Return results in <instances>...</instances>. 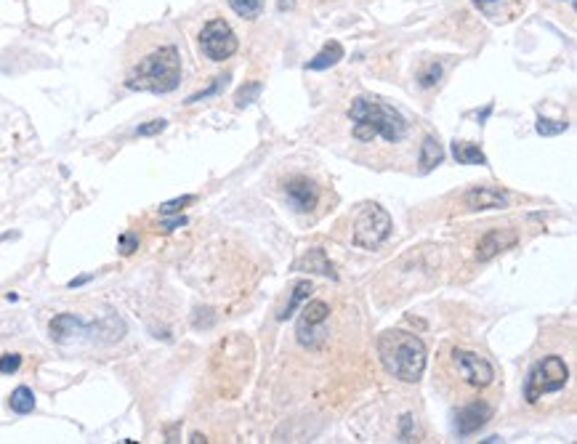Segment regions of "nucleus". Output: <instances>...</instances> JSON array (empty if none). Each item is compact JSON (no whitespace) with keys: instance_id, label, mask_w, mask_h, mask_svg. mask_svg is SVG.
<instances>
[{"instance_id":"obj_20","label":"nucleus","mask_w":577,"mask_h":444,"mask_svg":"<svg viewBox=\"0 0 577 444\" xmlns=\"http://www.w3.org/2000/svg\"><path fill=\"white\" fill-rule=\"evenodd\" d=\"M229 6H232V11L237 14V17L248 19V21H253V19L261 17V11H264V0H226Z\"/></svg>"},{"instance_id":"obj_13","label":"nucleus","mask_w":577,"mask_h":444,"mask_svg":"<svg viewBox=\"0 0 577 444\" xmlns=\"http://www.w3.org/2000/svg\"><path fill=\"white\" fill-rule=\"evenodd\" d=\"M463 205L468 210H490V207H509V194L497 187H476L463 194Z\"/></svg>"},{"instance_id":"obj_7","label":"nucleus","mask_w":577,"mask_h":444,"mask_svg":"<svg viewBox=\"0 0 577 444\" xmlns=\"http://www.w3.org/2000/svg\"><path fill=\"white\" fill-rule=\"evenodd\" d=\"M237 48H239V40L237 35H235V30L229 27L226 19L221 17L210 19L203 30H200V51L210 62H226V59H232L237 53Z\"/></svg>"},{"instance_id":"obj_9","label":"nucleus","mask_w":577,"mask_h":444,"mask_svg":"<svg viewBox=\"0 0 577 444\" xmlns=\"http://www.w3.org/2000/svg\"><path fill=\"white\" fill-rule=\"evenodd\" d=\"M285 194H288L290 205L301 213H309L314 210V205L320 203V187L314 181H309L304 176H295L285 184Z\"/></svg>"},{"instance_id":"obj_8","label":"nucleus","mask_w":577,"mask_h":444,"mask_svg":"<svg viewBox=\"0 0 577 444\" xmlns=\"http://www.w3.org/2000/svg\"><path fill=\"white\" fill-rule=\"evenodd\" d=\"M93 330H107V325H85L80 317L75 314H56L48 325V333L56 343L75 341L80 333H93Z\"/></svg>"},{"instance_id":"obj_17","label":"nucleus","mask_w":577,"mask_h":444,"mask_svg":"<svg viewBox=\"0 0 577 444\" xmlns=\"http://www.w3.org/2000/svg\"><path fill=\"white\" fill-rule=\"evenodd\" d=\"M311 290H314V288H311V282H309V279H301V282H295V288H293V293H290L288 306H285L282 311H280V314H277V320H280V322L290 320V317L295 314V308L301 306L306 298L311 295Z\"/></svg>"},{"instance_id":"obj_19","label":"nucleus","mask_w":577,"mask_h":444,"mask_svg":"<svg viewBox=\"0 0 577 444\" xmlns=\"http://www.w3.org/2000/svg\"><path fill=\"white\" fill-rule=\"evenodd\" d=\"M8 407L17 412V415H27V412H33L35 410L33 389H27V386H19V389H14V394L8 396Z\"/></svg>"},{"instance_id":"obj_15","label":"nucleus","mask_w":577,"mask_h":444,"mask_svg":"<svg viewBox=\"0 0 577 444\" xmlns=\"http://www.w3.org/2000/svg\"><path fill=\"white\" fill-rule=\"evenodd\" d=\"M343 56H346L343 46H340L338 40H330V43H324L322 46V51L306 64V69H311V72H324V69L336 67Z\"/></svg>"},{"instance_id":"obj_12","label":"nucleus","mask_w":577,"mask_h":444,"mask_svg":"<svg viewBox=\"0 0 577 444\" xmlns=\"http://www.w3.org/2000/svg\"><path fill=\"white\" fill-rule=\"evenodd\" d=\"M493 418V407L487 402H471L458 412V434L460 436H471L479 428H484Z\"/></svg>"},{"instance_id":"obj_28","label":"nucleus","mask_w":577,"mask_h":444,"mask_svg":"<svg viewBox=\"0 0 577 444\" xmlns=\"http://www.w3.org/2000/svg\"><path fill=\"white\" fill-rule=\"evenodd\" d=\"M138 245V239L134 237V234H122V239H120V253L122 256H128V253H134Z\"/></svg>"},{"instance_id":"obj_6","label":"nucleus","mask_w":577,"mask_h":444,"mask_svg":"<svg viewBox=\"0 0 577 444\" xmlns=\"http://www.w3.org/2000/svg\"><path fill=\"white\" fill-rule=\"evenodd\" d=\"M391 229H394V223H391V216L383 210L381 205H365L362 207V213L357 216V221H354V245L357 248H365V250H373V248H378L381 242H386L391 234Z\"/></svg>"},{"instance_id":"obj_11","label":"nucleus","mask_w":577,"mask_h":444,"mask_svg":"<svg viewBox=\"0 0 577 444\" xmlns=\"http://www.w3.org/2000/svg\"><path fill=\"white\" fill-rule=\"evenodd\" d=\"M516 232L513 229H493V232H487L484 237L479 239V248H476V261H490V258H495L497 253H503V250H509V248H513L516 245Z\"/></svg>"},{"instance_id":"obj_33","label":"nucleus","mask_w":577,"mask_h":444,"mask_svg":"<svg viewBox=\"0 0 577 444\" xmlns=\"http://www.w3.org/2000/svg\"><path fill=\"white\" fill-rule=\"evenodd\" d=\"M569 3H572V0H569Z\"/></svg>"},{"instance_id":"obj_27","label":"nucleus","mask_w":577,"mask_h":444,"mask_svg":"<svg viewBox=\"0 0 577 444\" xmlns=\"http://www.w3.org/2000/svg\"><path fill=\"white\" fill-rule=\"evenodd\" d=\"M168 128V120H152V122H144V125H138V136H157V133H163Z\"/></svg>"},{"instance_id":"obj_10","label":"nucleus","mask_w":577,"mask_h":444,"mask_svg":"<svg viewBox=\"0 0 577 444\" xmlns=\"http://www.w3.org/2000/svg\"><path fill=\"white\" fill-rule=\"evenodd\" d=\"M330 317V306L324 304V301H311V304H306L304 306V314H301V320H298V341L304 343V346H314V330L322 325L324 320Z\"/></svg>"},{"instance_id":"obj_21","label":"nucleus","mask_w":577,"mask_h":444,"mask_svg":"<svg viewBox=\"0 0 577 444\" xmlns=\"http://www.w3.org/2000/svg\"><path fill=\"white\" fill-rule=\"evenodd\" d=\"M439 80H441V64H437V62H428V64L418 72V83H421V88L437 86Z\"/></svg>"},{"instance_id":"obj_23","label":"nucleus","mask_w":577,"mask_h":444,"mask_svg":"<svg viewBox=\"0 0 577 444\" xmlns=\"http://www.w3.org/2000/svg\"><path fill=\"white\" fill-rule=\"evenodd\" d=\"M567 128H569L567 120H548V118L538 120V133H540V136H559V133H564Z\"/></svg>"},{"instance_id":"obj_3","label":"nucleus","mask_w":577,"mask_h":444,"mask_svg":"<svg viewBox=\"0 0 577 444\" xmlns=\"http://www.w3.org/2000/svg\"><path fill=\"white\" fill-rule=\"evenodd\" d=\"M178 83H181V56L176 46L154 48L125 77V88L149 91V93H170L178 88Z\"/></svg>"},{"instance_id":"obj_31","label":"nucleus","mask_w":577,"mask_h":444,"mask_svg":"<svg viewBox=\"0 0 577 444\" xmlns=\"http://www.w3.org/2000/svg\"><path fill=\"white\" fill-rule=\"evenodd\" d=\"M88 279H91L88 274H85V277H77V279H72V282H69V288H80V285H85Z\"/></svg>"},{"instance_id":"obj_2","label":"nucleus","mask_w":577,"mask_h":444,"mask_svg":"<svg viewBox=\"0 0 577 444\" xmlns=\"http://www.w3.org/2000/svg\"><path fill=\"white\" fill-rule=\"evenodd\" d=\"M378 354L391 376L405 380V383L421 380L425 370V359H428L423 341L405 330H386L378 338Z\"/></svg>"},{"instance_id":"obj_24","label":"nucleus","mask_w":577,"mask_h":444,"mask_svg":"<svg viewBox=\"0 0 577 444\" xmlns=\"http://www.w3.org/2000/svg\"><path fill=\"white\" fill-rule=\"evenodd\" d=\"M226 83H229V75H221V77H216V83H213V86H208L205 91H200V93H192V96L187 99V104L203 102V99H208V96H216V93H221V91L226 88Z\"/></svg>"},{"instance_id":"obj_25","label":"nucleus","mask_w":577,"mask_h":444,"mask_svg":"<svg viewBox=\"0 0 577 444\" xmlns=\"http://www.w3.org/2000/svg\"><path fill=\"white\" fill-rule=\"evenodd\" d=\"M189 203H194V194H184V197H176L170 203H163L160 205V216H170V213H181Z\"/></svg>"},{"instance_id":"obj_18","label":"nucleus","mask_w":577,"mask_h":444,"mask_svg":"<svg viewBox=\"0 0 577 444\" xmlns=\"http://www.w3.org/2000/svg\"><path fill=\"white\" fill-rule=\"evenodd\" d=\"M441 160H444L441 144L434 136H425L423 144H421V168H423V171H431V168L439 165Z\"/></svg>"},{"instance_id":"obj_32","label":"nucleus","mask_w":577,"mask_h":444,"mask_svg":"<svg viewBox=\"0 0 577 444\" xmlns=\"http://www.w3.org/2000/svg\"><path fill=\"white\" fill-rule=\"evenodd\" d=\"M277 8H280V11H288V8H293V0H280Z\"/></svg>"},{"instance_id":"obj_14","label":"nucleus","mask_w":577,"mask_h":444,"mask_svg":"<svg viewBox=\"0 0 577 444\" xmlns=\"http://www.w3.org/2000/svg\"><path fill=\"white\" fill-rule=\"evenodd\" d=\"M295 272L324 274V277H330V279H336V277H338V274H336V269H333V263H330V258H327V253H324L322 248H311L306 256L298 258V261H295Z\"/></svg>"},{"instance_id":"obj_5","label":"nucleus","mask_w":577,"mask_h":444,"mask_svg":"<svg viewBox=\"0 0 577 444\" xmlns=\"http://www.w3.org/2000/svg\"><path fill=\"white\" fill-rule=\"evenodd\" d=\"M567 380H569V367H567V362L561 357H556V354L543 357L540 362L532 364V370H529V376H526L524 399L529 405H535V402L543 399L545 394L561 391V389L567 386Z\"/></svg>"},{"instance_id":"obj_4","label":"nucleus","mask_w":577,"mask_h":444,"mask_svg":"<svg viewBox=\"0 0 577 444\" xmlns=\"http://www.w3.org/2000/svg\"><path fill=\"white\" fill-rule=\"evenodd\" d=\"M444 373L450 380H455L463 389H471V391H482L495 380V367L490 364V359L476 354V351H466V349H452L447 354Z\"/></svg>"},{"instance_id":"obj_30","label":"nucleus","mask_w":577,"mask_h":444,"mask_svg":"<svg viewBox=\"0 0 577 444\" xmlns=\"http://www.w3.org/2000/svg\"><path fill=\"white\" fill-rule=\"evenodd\" d=\"M474 3H476V6H479V8H482V11H484V14H487L493 3H503V0H474Z\"/></svg>"},{"instance_id":"obj_26","label":"nucleus","mask_w":577,"mask_h":444,"mask_svg":"<svg viewBox=\"0 0 577 444\" xmlns=\"http://www.w3.org/2000/svg\"><path fill=\"white\" fill-rule=\"evenodd\" d=\"M21 367V354H3L0 357V373L3 376H14Z\"/></svg>"},{"instance_id":"obj_16","label":"nucleus","mask_w":577,"mask_h":444,"mask_svg":"<svg viewBox=\"0 0 577 444\" xmlns=\"http://www.w3.org/2000/svg\"><path fill=\"white\" fill-rule=\"evenodd\" d=\"M452 154L463 165H487V154L482 152L476 144H471V141H455L452 144Z\"/></svg>"},{"instance_id":"obj_29","label":"nucleus","mask_w":577,"mask_h":444,"mask_svg":"<svg viewBox=\"0 0 577 444\" xmlns=\"http://www.w3.org/2000/svg\"><path fill=\"white\" fill-rule=\"evenodd\" d=\"M187 223V219L184 216H178V219H170V221H163L160 226H163V232H173V229H178V226H184Z\"/></svg>"},{"instance_id":"obj_22","label":"nucleus","mask_w":577,"mask_h":444,"mask_svg":"<svg viewBox=\"0 0 577 444\" xmlns=\"http://www.w3.org/2000/svg\"><path fill=\"white\" fill-rule=\"evenodd\" d=\"M258 96H261V83H245V86L235 93V104H237V107H250Z\"/></svg>"},{"instance_id":"obj_1","label":"nucleus","mask_w":577,"mask_h":444,"mask_svg":"<svg viewBox=\"0 0 577 444\" xmlns=\"http://www.w3.org/2000/svg\"><path fill=\"white\" fill-rule=\"evenodd\" d=\"M349 118L354 120L351 136L362 144H370L378 136L396 144L407 136V120L378 96H357L349 107Z\"/></svg>"}]
</instances>
